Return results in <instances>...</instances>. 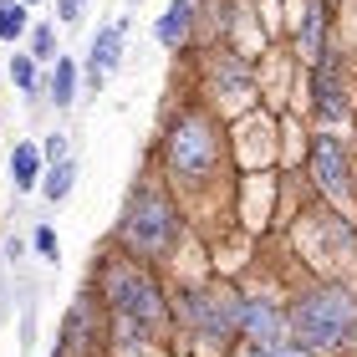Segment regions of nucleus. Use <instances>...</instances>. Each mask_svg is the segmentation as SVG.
Returning a JSON list of instances; mask_svg holds the SVG:
<instances>
[{"instance_id": "nucleus-19", "label": "nucleus", "mask_w": 357, "mask_h": 357, "mask_svg": "<svg viewBox=\"0 0 357 357\" xmlns=\"http://www.w3.org/2000/svg\"><path fill=\"white\" fill-rule=\"evenodd\" d=\"M301 52L306 56H321V6L306 10V31H301Z\"/></svg>"}, {"instance_id": "nucleus-11", "label": "nucleus", "mask_w": 357, "mask_h": 357, "mask_svg": "<svg viewBox=\"0 0 357 357\" xmlns=\"http://www.w3.org/2000/svg\"><path fill=\"white\" fill-rule=\"evenodd\" d=\"M153 36H158L164 52H178V46L194 36V0H169L164 15L153 21Z\"/></svg>"}, {"instance_id": "nucleus-3", "label": "nucleus", "mask_w": 357, "mask_h": 357, "mask_svg": "<svg viewBox=\"0 0 357 357\" xmlns=\"http://www.w3.org/2000/svg\"><path fill=\"white\" fill-rule=\"evenodd\" d=\"M220 149H225L220 143V123L209 118L204 107H184L164 128V138H158V158H164L174 184H204V178H215Z\"/></svg>"}, {"instance_id": "nucleus-7", "label": "nucleus", "mask_w": 357, "mask_h": 357, "mask_svg": "<svg viewBox=\"0 0 357 357\" xmlns=\"http://www.w3.org/2000/svg\"><path fill=\"white\" fill-rule=\"evenodd\" d=\"M123 52H128V15H112V21H102V26L92 31V41H87V67H82V77H87L92 92L123 67Z\"/></svg>"}, {"instance_id": "nucleus-4", "label": "nucleus", "mask_w": 357, "mask_h": 357, "mask_svg": "<svg viewBox=\"0 0 357 357\" xmlns=\"http://www.w3.org/2000/svg\"><path fill=\"white\" fill-rule=\"evenodd\" d=\"M286 327L296 332V347L306 352H337L357 342V296L347 286H321L291 306Z\"/></svg>"}, {"instance_id": "nucleus-10", "label": "nucleus", "mask_w": 357, "mask_h": 357, "mask_svg": "<svg viewBox=\"0 0 357 357\" xmlns=\"http://www.w3.org/2000/svg\"><path fill=\"white\" fill-rule=\"evenodd\" d=\"M312 92H317V112H321V118H342V112H347V97H342V82H337V56L332 52L317 56Z\"/></svg>"}, {"instance_id": "nucleus-17", "label": "nucleus", "mask_w": 357, "mask_h": 357, "mask_svg": "<svg viewBox=\"0 0 357 357\" xmlns=\"http://www.w3.org/2000/svg\"><path fill=\"white\" fill-rule=\"evenodd\" d=\"M6 72H10V82H15V87H21L26 97H36V92H41V67H36V61H31L26 52H15Z\"/></svg>"}, {"instance_id": "nucleus-12", "label": "nucleus", "mask_w": 357, "mask_h": 357, "mask_svg": "<svg viewBox=\"0 0 357 357\" xmlns=\"http://www.w3.org/2000/svg\"><path fill=\"white\" fill-rule=\"evenodd\" d=\"M41 174H46V158H41V143H31V138H21L10 149V184H15V194H31L41 184Z\"/></svg>"}, {"instance_id": "nucleus-9", "label": "nucleus", "mask_w": 357, "mask_h": 357, "mask_svg": "<svg viewBox=\"0 0 357 357\" xmlns=\"http://www.w3.org/2000/svg\"><path fill=\"white\" fill-rule=\"evenodd\" d=\"M240 337L250 347H271L286 337V312L275 301H240Z\"/></svg>"}, {"instance_id": "nucleus-8", "label": "nucleus", "mask_w": 357, "mask_h": 357, "mask_svg": "<svg viewBox=\"0 0 357 357\" xmlns=\"http://www.w3.org/2000/svg\"><path fill=\"white\" fill-rule=\"evenodd\" d=\"M312 178L332 194V199H342L347 184H352V178H347V153H342V143H337L332 133L312 138Z\"/></svg>"}, {"instance_id": "nucleus-16", "label": "nucleus", "mask_w": 357, "mask_h": 357, "mask_svg": "<svg viewBox=\"0 0 357 357\" xmlns=\"http://www.w3.org/2000/svg\"><path fill=\"white\" fill-rule=\"evenodd\" d=\"M26 36H31V52H26V56L36 61V67H41V61L52 67V61H56V26H52V21H41V26H31Z\"/></svg>"}, {"instance_id": "nucleus-2", "label": "nucleus", "mask_w": 357, "mask_h": 357, "mask_svg": "<svg viewBox=\"0 0 357 357\" xmlns=\"http://www.w3.org/2000/svg\"><path fill=\"white\" fill-rule=\"evenodd\" d=\"M112 240H118L123 255H133V261H143V266L169 261V255L178 250V240H184V215H178V204L158 184H138L123 199V215H118Z\"/></svg>"}, {"instance_id": "nucleus-1", "label": "nucleus", "mask_w": 357, "mask_h": 357, "mask_svg": "<svg viewBox=\"0 0 357 357\" xmlns=\"http://www.w3.org/2000/svg\"><path fill=\"white\" fill-rule=\"evenodd\" d=\"M92 286H97L92 296L102 301L107 317H128V321H138V327H149V332H158L169 321V291L158 286L153 266H143L123 250H107L102 261L92 266Z\"/></svg>"}, {"instance_id": "nucleus-18", "label": "nucleus", "mask_w": 357, "mask_h": 357, "mask_svg": "<svg viewBox=\"0 0 357 357\" xmlns=\"http://www.w3.org/2000/svg\"><path fill=\"white\" fill-rule=\"evenodd\" d=\"M31 250L41 255V261H61V240L52 225H36V235H31Z\"/></svg>"}, {"instance_id": "nucleus-20", "label": "nucleus", "mask_w": 357, "mask_h": 357, "mask_svg": "<svg viewBox=\"0 0 357 357\" xmlns=\"http://www.w3.org/2000/svg\"><path fill=\"white\" fill-rule=\"evenodd\" d=\"M245 357H312V352H306V347H296V342H286V337H281V342H271V347H250Z\"/></svg>"}, {"instance_id": "nucleus-6", "label": "nucleus", "mask_w": 357, "mask_h": 357, "mask_svg": "<svg viewBox=\"0 0 357 357\" xmlns=\"http://www.w3.org/2000/svg\"><path fill=\"white\" fill-rule=\"evenodd\" d=\"M56 352L61 357H102L107 352V312L92 291H77L67 317H61L56 332Z\"/></svg>"}, {"instance_id": "nucleus-22", "label": "nucleus", "mask_w": 357, "mask_h": 357, "mask_svg": "<svg viewBox=\"0 0 357 357\" xmlns=\"http://www.w3.org/2000/svg\"><path fill=\"white\" fill-rule=\"evenodd\" d=\"M56 21L61 26H77V21H82V0H56Z\"/></svg>"}, {"instance_id": "nucleus-13", "label": "nucleus", "mask_w": 357, "mask_h": 357, "mask_svg": "<svg viewBox=\"0 0 357 357\" xmlns=\"http://www.w3.org/2000/svg\"><path fill=\"white\" fill-rule=\"evenodd\" d=\"M77 87H82V67H77V56L56 52L52 77H46V97H52L56 107H72V102H77Z\"/></svg>"}, {"instance_id": "nucleus-25", "label": "nucleus", "mask_w": 357, "mask_h": 357, "mask_svg": "<svg viewBox=\"0 0 357 357\" xmlns=\"http://www.w3.org/2000/svg\"><path fill=\"white\" fill-rule=\"evenodd\" d=\"M82 6H87V0H82Z\"/></svg>"}, {"instance_id": "nucleus-21", "label": "nucleus", "mask_w": 357, "mask_h": 357, "mask_svg": "<svg viewBox=\"0 0 357 357\" xmlns=\"http://www.w3.org/2000/svg\"><path fill=\"white\" fill-rule=\"evenodd\" d=\"M41 158H46V164H61V158H72V153H67V133H52V138H46V143H41Z\"/></svg>"}, {"instance_id": "nucleus-24", "label": "nucleus", "mask_w": 357, "mask_h": 357, "mask_svg": "<svg viewBox=\"0 0 357 357\" xmlns=\"http://www.w3.org/2000/svg\"><path fill=\"white\" fill-rule=\"evenodd\" d=\"M46 357H61V352H56V347H52V352H46Z\"/></svg>"}, {"instance_id": "nucleus-14", "label": "nucleus", "mask_w": 357, "mask_h": 357, "mask_svg": "<svg viewBox=\"0 0 357 357\" xmlns=\"http://www.w3.org/2000/svg\"><path fill=\"white\" fill-rule=\"evenodd\" d=\"M41 199L46 204H67L72 199V189H77V158H61V164H46V174H41Z\"/></svg>"}, {"instance_id": "nucleus-15", "label": "nucleus", "mask_w": 357, "mask_h": 357, "mask_svg": "<svg viewBox=\"0 0 357 357\" xmlns=\"http://www.w3.org/2000/svg\"><path fill=\"white\" fill-rule=\"evenodd\" d=\"M26 31H31V10L21 6V0H0V41L15 46Z\"/></svg>"}, {"instance_id": "nucleus-5", "label": "nucleus", "mask_w": 357, "mask_h": 357, "mask_svg": "<svg viewBox=\"0 0 357 357\" xmlns=\"http://www.w3.org/2000/svg\"><path fill=\"white\" fill-rule=\"evenodd\" d=\"M169 317H178L194 342H230L240 337V296L220 286H199V291H178L169 301Z\"/></svg>"}, {"instance_id": "nucleus-23", "label": "nucleus", "mask_w": 357, "mask_h": 357, "mask_svg": "<svg viewBox=\"0 0 357 357\" xmlns=\"http://www.w3.org/2000/svg\"><path fill=\"white\" fill-rule=\"evenodd\" d=\"M21 6H26V10H31V6H41V0H21Z\"/></svg>"}]
</instances>
